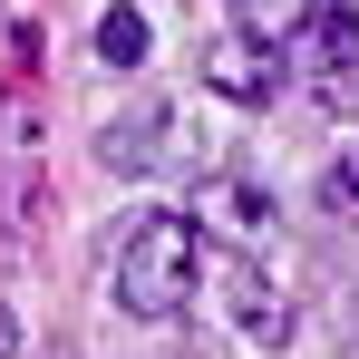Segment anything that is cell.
<instances>
[{"label": "cell", "mask_w": 359, "mask_h": 359, "mask_svg": "<svg viewBox=\"0 0 359 359\" xmlns=\"http://www.w3.org/2000/svg\"><path fill=\"white\" fill-rule=\"evenodd\" d=\"M214 204H224V224H233V233H262V224H272V204H262L252 184H224Z\"/></svg>", "instance_id": "9c48e42d"}, {"label": "cell", "mask_w": 359, "mask_h": 359, "mask_svg": "<svg viewBox=\"0 0 359 359\" xmlns=\"http://www.w3.org/2000/svg\"><path fill=\"white\" fill-rule=\"evenodd\" d=\"M320 214H340V224H359V136L320 165Z\"/></svg>", "instance_id": "ba28073f"}, {"label": "cell", "mask_w": 359, "mask_h": 359, "mask_svg": "<svg viewBox=\"0 0 359 359\" xmlns=\"http://www.w3.org/2000/svg\"><path fill=\"white\" fill-rule=\"evenodd\" d=\"M97 59L107 68H146V10H107V20H97Z\"/></svg>", "instance_id": "52a82bcc"}, {"label": "cell", "mask_w": 359, "mask_h": 359, "mask_svg": "<svg viewBox=\"0 0 359 359\" xmlns=\"http://www.w3.org/2000/svg\"><path fill=\"white\" fill-rule=\"evenodd\" d=\"M233 320H243V340H262V350H282V340H292V301L272 292L262 272H233Z\"/></svg>", "instance_id": "277c9868"}, {"label": "cell", "mask_w": 359, "mask_h": 359, "mask_svg": "<svg viewBox=\"0 0 359 359\" xmlns=\"http://www.w3.org/2000/svg\"><path fill=\"white\" fill-rule=\"evenodd\" d=\"M194 78L214 88V97H233V107H272V88H282V59L262 49V39H214V49H194Z\"/></svg>", "instance_id": "7a4b0ae2"}, {"label": "cell", "mask_w": 359, "mask_h": 359, "mask_svg": "<svg viewBox=\"0 0 359 359\" xmlns=\"http://www.w3.org/2000/svg\"><path fill=\"white\" fill-rule=\"evenodd\" d=\"M301 59H311V68H350V59H359V10H350V0H311V20H301Z\"/></svg>", "instance_id": "3957f363"}, {"label": "cell", "mask_w": 359, "mask_h": 359, "mask_svg": "<svg viewBox=\"0 0 359 359\" xmlns=\"http://www.w3.org/2000/svg\"><path fill=\"white\" fill-rule=\"evenodd\" d=\"M0 359H20V320L10 311H0Z\"/></svg>", "instance_id": "8fae6325"}, {"label": "cell", "mask_w": 359, "mask_h": 359, "mask_svg": "<svg viewBox=\"0 0 359 359\" xmlns=\"http://www.w3.org/2000/svg\"><path fill=\"white\" fill-rule=\"evenodd\" d=\"M165 107H136V117L126 126H107V136H97V156H107V165H117V175H146V165H156V156H165Z\"/></svg>", "instance_id": "5b68a950"}, {"label": "cell", "mask_w": 359, "mask_h": 359, "mask_svg": "<svg viewBox=\"0 0 359 359\" xmlns=\"http://www.w3.org/2000/svg\"><path fill=\"white\" fill-rule=\"evenodd\" d=\"M204 282V233L194 214H136L117 233V301L136 320H175Z\"/></svg>", "instance_id": "6da1fadb"}, {"label": "cell", "mask_w": 359, "mask_h": 359, "mask_svg": "<svg viewBox=\"0 0 359 359\" xmlns=\"http://www.w3.org/2000/svg\"><path fill=\"white\" fill-rule=\"evenodd\" d=\"M301 20H311V0H233V29H243V39H262V49H282Z\"/></svg>", "instance_id": "8992f818"}, {"label": "cell", "mask_w": 359, "mask_h": 359, "mask_svg": "<svg viewBox=\"0 0 359 359\" xmlns=\"http://www.w3.org/2000/svg\"><path fill=\"white\" fill-rule=\"evenodd\" d=\"M320 107H359V68H320Z\"/></svg>", "instance_id": "30bf717a"}]
</instances>
